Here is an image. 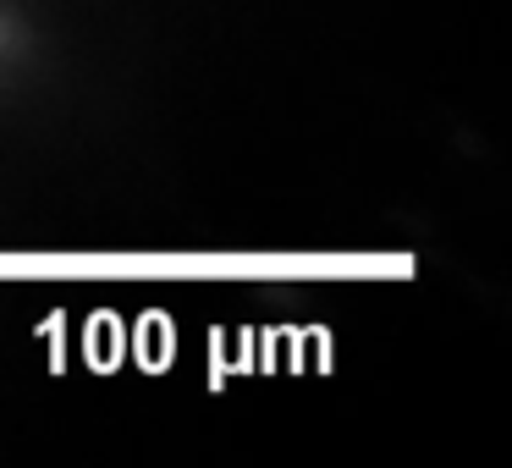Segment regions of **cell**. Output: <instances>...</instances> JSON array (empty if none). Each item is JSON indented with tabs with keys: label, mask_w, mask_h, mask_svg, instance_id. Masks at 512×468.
<instances>
[{
	"label": "cell",
	"mask_w": 512,
	"mask_h": 468,
	"mask_svg": "<svg viewBox=\"0 0 512 468\" xmlns=\"http://www.w3.org/2000/svg\"><path fill=\"white\" fill-rule=\"evenodd\" d=\"M23 50H28L23 12H17V0H0V72L12 67V61H23Z\"/></svg>",
	"instance_id": "1"
}]
</instances>
